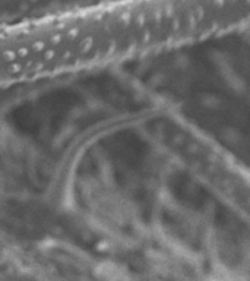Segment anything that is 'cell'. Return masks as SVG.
<instances>
[{
    "label": "cell",
    "instance_id": "2",
    "mask_svg": "<svg viewBox=\"0 0 250 281\" xmlns=\"http://www.w3.org/2000/svg\"><path fill=\"white\" fill-rule=\"evenodd\" d=\"M114 0H0V25L62 15Z\"/></svg>",
    "mask_w": 250,
    "mask_h": 281
},
{
    "label": "cell",
    "instance_id": "1",
    "mask_svg": "<svg viewBox=\"0 0 250 281\" xmlns=\"http://www.w3.org/2000/svg\"><path fill=\"white\" fill-rule=\"evenodd\" d=\"M250 0H114L0 25V88L84 75L230 35Z\"/></svg>",
    "mask_w": 250,
    "mask_h": 281
}]
</instances>
